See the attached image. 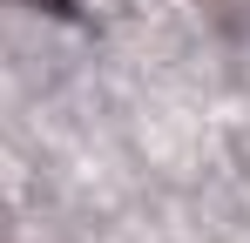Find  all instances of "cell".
Masks as SVG:
<instances>
[{"label": "cell", "mask_w": 250, "mask_h": 243, "mask_svg": "<svg viewBox=\"0 0 250 243\" xmlns=\"http://www.w3.org/2000/svg\"><path fill=\"white\" fill-rule=\"evenodd\" d=\"M203 14L223 27V34H244L250 27V0H203Z\"/></svg>", "instance_id": "cell-1"}, {"label": "cell", "mask_w": 250, "mask_h": 243, "mask_svg": "<svg viewBox=\"0 0 250 243\" xmlns=\"http://www.w3.org/2000/svg\"><path fill=\"white\" fill-rule=\"evenodd\" d=\"M0 243H14V230H7V216H0Z\"/></svg>", "instance_id": "cell-2"}]
</instances>
